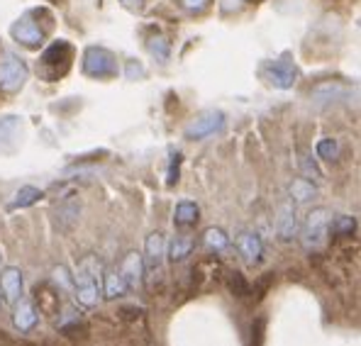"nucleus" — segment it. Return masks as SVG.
Listing matches in <instances>:
<instances>
[{
    "label": "nucleus",
    "mask_w": 361,
    "mask_h": 346,
    "mask_svg": "<svg viewBox=\"0 0 361 346\" xmlns=\"http://www.w3.org/2000/svg\"><path fill=\"white\" fill-rule=\"evenodd\" d=\"M71 61H73V47L66 39H59L42 54L37 68H39V76L44 81H59L63 73L68 71Z\"/></svg>",
    "instance_id": "f257e3e1"
},
{
    "label": "nucleus",
    "mask_w": 361,
    "mask_h": 346,
    "mask_svg": "<svg viewBox=\"0 0 361 346\" xmlns=\"http://www.w3.org/2000/svg\"><path fill=\"white\" fill-rule=\"evenodd\" d=\"M330 210L327 207H315V210L307 215L305 225H302L300 239H302V247L307 252H317V249L325 247L327 242V227H330Z\"/></svg>",
    "instance_id": "f03ea898"
},
{
    "label": "nucleus",
    "mask_w": 361,
    "mask_h": 346,
    "mask_svg": "<svg viewBox=\"0 0 361 346\" xmlns=\"http://www.w3.org/2000/svg\"><path fill=\"white\" fill-rule=\"evenodd\" d=\"M27 76L30 71L23 58L10 54V51L0 54V90H8V93L20 90L25 86V81H27Z\"/></svg>",
    "instance_id": "7ed1b4c3"
},
{
    "label": "nucleus",
    "mask_w": 361,
    "mask_h": 346,
    "mask_svg": "<svg viewBox=\"0 0 361 346\" xmlns=\"http://www.w3.org/2000/svg\"><path fill=\"white\" fill-rule=\"evenodd\" d=\"M164 257H166V239H164V234L161 232L149 234V237H147L145 257H142V264H145V278L149 280V285H154V280L161 276Z\"/></svg>",
    "instance_id": "20e7f679"
},
{
    "label": "nucleus",
    "mask_w": 361,
    "mask_h": 346,
    "mask_svg": "<svg viewBox=\"0 0 361 346\" xmlns=\"http://www.w3.org/2000/svg\"><path fill=\"white\" fill-rule=\"evenodd\" d=\"M83 71L93 78H113L118 73V61L103 47H88L83 54Z\"/></svg>",
    "instance_id": "39448f33"
},
{
    "label": "nucleus",
    "mask_w": 361,
    "mask_h": 346,
    "mask_svg": "<svg viewBox=\"0 0 361 346\" xmlns=\"http://www.w3.org/2000/svg\"><path fill=\"white\" fill-rule=\"evenodd\" d=\"M262 73L276 88H293V83L298 81V68H295V63L288 56H281L276 61L264 63Z\"/></svg>",
    "instance_id": "423d86ee"
},
{
    "label": "nucleus",
    "mask_w": 361,
    "mask_h": 346,
    "mask_svg": "<svg viewBox=\"0 0 361 346\" xmlns=\"http://www.w3.org/2000/svg\"><path fill=\"white\" fill-rule=\"evenodd\" d=\"M222 130H225V115L220 110H208L185 127V140H205V137H212Z\"/></svg>",
    "instance_id": "0eeeda50"
},
{
    "label": "nucleus",
    "mask_w": 361,
    "mask_h": 346,
    "mask_svg": "<svg viewBox=\"0 0 361 346\" xmlns=\"http://www.w3.org/2000/svg\"><path fill=\"white\" fill-rule=\"evenodd\" d=\"M10 35H13L15 42H20L27 49H37V47L44 42V30L35 23V13H25L18 23L10 27Z\"/></svg>",
    "instance_id": "6e6552de"
},
{
    "label": "nucleus",
    "mask_w": 361,
    "mask_h": 346,
    "mask_svg": "<svg viewBox=\"0 0 361 346\" xmlns=\"http://www.w3.org/2000/svg\"><path fill=\"white\" fill-rule=\"evenodd\" d=\"M73 288H76V300L86 307L98 305V283H95V276L86 268H78V273L73 276Z\"/></svg>",
    "instance_id": "1a4fd4ad"
},
{
    "label": "nucleus",
    "mask_w": 361,
    "mask_h": 346,
    "mask_svg": "<svg viewBox=\"0 0 361 346\" xmlns=\"http://www.w3.org/2000/svg\"><path fill=\"white\" fill-rule=\"evenodd\" d=\"M349 98H352V88L344 86V83H339V81H325L310 90V100L317 105L339 103V100H349Z\"/></svg>",
    "instance_id": "9d476101"
},
{
    "label": "nucleus",
    "mask_w": 361,
    "mask_h": 346,
    "mask_svg": "<svg viewBox=\"0 0 361 346\" xmlns=\"http://www.w3.org/2000/svg\"><path fill=\"white\" fill-rule=\"evenodd\" d=\"M78 217H81V202L76 198H66L54 207V225L59 232H71L76 227Z\"/></svg>",
    "instance_id": "9b49d317"
},
{
    "label": "nucleus",
    "mask_w": 361,
    "mask_h": 346,
    "mask_svg": "<svg viewBox=\"0 0 361 346\" xmlns=\"http://www.w3.org/2000/svg\"><path fill=\"white\" fill-rule=\"evenodd\" d=\"M118 271L122 273V278H125V283L130 290H135L137 285H142V280H145V264H142V257L137 252L125 254V259L120 261Z\"/></svg>",
    "instance_id": "f8f14e48"
},
{
    "label": "nucleus",
    "mask_w": 361,
    "mask_h": 346,
    "mask_svg": "<svg viewBox=\"0 0 361 346\" xmlns=\"http://www.w3.org/2000/svg\"><path fill=\"white\" fill-rule=\"evenodd\" d=\"M0 288L8 302H18L23 297V271L8 266V268L0 271Z\"/></svg>",
    "instance_id": "ddd939ff"
},
{
    "label": "nucleus",
    "mask_w": 361,
    "mask_h": 346,
    "mask_svg": "<svg viewBox=\"0 0 361 346\" xmlns=\"http://www.w3.org/2000/svg\"><path fill=\"white\" fill-rule=\"evenodd\" d=\"M276 232L283 242H290L298 232V217H295L293 202H283L279 207V217H276Z\"/></svg>",
    "instance_id": "4468645a"
},
{
    "label": "nucleus",
    "mask_w": 361,
    "mask_h": 346,
    "mask_svg": "<svg viewBox=\"0 0 361 346\" xmlns=\"http://www.w3.org/2000/svg\"><path fill=\"white\" fill-rule=\"evenodd\" d=\"M237 249H240L242 259L247 261V264H259L264 257V244H262V239H259V234H254V232H242L240 239H237Z\"/></svg>",
    "instance_id": "2eb2a0df"
},
{
    "label": "nucleus",
    "mask_w": 361,
    "mask_h": 346,
    "mask_svg": "<svg viewBox=\"0 0 361 346\" xmlns=\"http://www.w3.org/2000/svg\"><path fill=\"white\" fill-rule=\"evenodd\" d=\"M37 310L35 305H32L30 300H18V305H15V312H13V322L15 327L20 329V332H32V329L37 327Z\"/></svg>",
    "instance_id": "dca6fc26"
},
{
    "label": "nucleus",
    "mask_w": 361,
    "mask_h": 346,
    "mask_svg": "<svg viewBox=\"0 0 361 346\" xmlns=\"http://www.w3.org/2000/svg\"><path fill=\"white\" fill-rule=\"evenodd\" d=\"M127 283H125V278H122V273L118 268H108L105 271V276H103V292H105V297L108 300H118V297L122 295H127Z\"/></svg>",
    "instance_id": "f3484780"
},
{
    "label": "nucleus",
    "mask_w": 361,
    "mask_h": 346,
    "mask_svg": "<svg viewBox=\"0 0 361 346\" xmlns=\"http://www.w3.org/2000/svg\"><path fill=\"white\" fill-rule=\"evenodd\" d=\"M198 217H200L198 205L190 200H180L176 205V212H173V222H176V227H180V230L193 227L195 222H198Z\"/></svg>",
    "instance_id": "a211bd4d"
},
{
    "label": "nucleus",
    "mask_w": 361,
    "mask_h": 346,
    "mask_svg": "<svg viewBox=\"0 0 361 346\" xmlns=\"http://www.w3.org/2000/svg\"><path fill=\"white\" fill-rule=\"evenodd\" d=\"M288 195H290V202H307L317 195V188L312 185V180L295 178L293 183L288 185Z\"/></svg>",
    "instance_id": "6ab92c4d"
},
{
    "label": "nucleus",
    "mask_w": 361,
    "mask_h": 346,
    "mask_svg": "<svg viewBox=\"0 0 361 346\" xmlns=\"http://www.w3.org/2000/svg\"><path fill=\"white\" fill-rule=\"evenodd\" d=\"M193 247H195L193 237H188V234H178V237L171 239V247H169V257H171V261H183L185 257H190Z\"/></svg>",
    "instance_id": "aec40b11"
},
{
    "label": "nucleus",
    "mask_w": 361,
    "mask_h": 346,
    "mask_svg": "<svg viewBox=\"0 0 361 346\" xmlns=\"http://www.w3.org/2000/svg\"><path fill=\"white\" fill-rule=\"evenodd\" d=\"M35 297L39 302V310L49 312V315L59 310V290L49 288V285H42V288H37Z\"/></svg>",
    "instance_id": "412c9836"
},
{
    "label": "nucleus",
    "mask_w": 361,
    "mask_h": 346,
    "mask_svg": "<svg viewBox=\"0 0 361 346\" xmlns=\"http://www.w3.org/2000/svg\"><path fill=\"white\" fill-rule=\"evenodd\" d=\"M357 230V220L349 215H339L330 220V227L327 232H332V237H352V232Z\"/></svg>",
    "instance_id": "4be33fe9"
},
{
    "label": "nucleus",
    "mask_w": 361,
    "mask_h": 346,
    "mask_svg": "<svg viewBox=\"0 0 361 346\" xmlns=\"http://www.w3.org/2000/svg\"><path fill=\"white\" fill-rule=\"evenodd\" d=\"M42 198V190L39 188H32V185H25V188H20L18 190V195H15V200H13V210H18V207H30V205H35L37 200Z\"/></svg>",
    "instance_id": "5701e85b"
},
{
    "label": "nucleus",
    "mask_w": 361,
    "mask_h": 346,
    "mask_svg": "<svg viewBox=\"0 0 361 346\" xmlns=\"http://www.w3.org/2000/svg\"><path fill=\"white\" fill-rule=\"evenodd\" d=\"M203 242H205V247L212 249V252H222V249H227L230 239H227V234L222 232V230H217V227H210V230L203 234Z\"/></svg>",
    "instance_id": "b1692460"
},
{
    "label": "nucleus",
    "mask_w": 361,
    "mask_h": 346,
    "mask_svg": "<svg viewBox=\"0 0 361 346\" xmlns=\"http://www.w3.org/2000/svg\"><path fill=\"white\" fill-rule=\"evenodd\" d=\"M317 156L320 159H325V161H334V159L339 156V147H337V142L334 140H322V142H317Z\"/></svg>",
    "instance_id": "393cba45"
},
{
    "label": "nucleus",
    "mask_w": 361,
    "mask_h": 346,
    "mask_svg": "<svg viewBox=\"0 0 361 346\" xmlns=\"http://www.w3.org/2000/svg\"><path fill=\"white\" fill-rule=\"evenodd\" d=\"M149 51L159 58V61H166V58H169V42L164 39V37H152Z\"/></svg>",
    "instance_id": "a878e982"
},
{
    "label": "nucleus",
    "mask_w": 361,
    "mask_h": 346,
    "mask_svg": "<svg viewBox=\"0 0 361 346\" xmlns=\"http://www.w3.org/2000/svg\"><path fill=\"white\" fill-rule=\"evenodd\" d=\"M54 283L59 285L63 292H68V290L73 288V278L68 276L66 266H59V268H54Z\"/></svg>",
    "instance_id": "bb28decb"
},
{
    "label": "nucleus",
    "mask_w": 361,
    "mask_h": 346,
    "mask_svg": "<svg viewBox=\"0 0 361 346\" xmlns=\"http://www.w3.org/2000/svg\"><path fill=\"white\" fill-rule=\"evenodd\" d=\"M230 288H232V292H235L237 297H247L249 295V285H247V280H244L242 273H232Z\"/></svg>",
    "instance_id": "cd10ccee"
},
{
    "label": "nucleus",
    "mask_w": 361,
    "mask_h": 346,
    "mask_svg": "<svg viewBox=\"0 0 361 346\" xmlns=\"http://www.w3.org/2000/svg\"><path fill=\"white\" fill-rule=\"evenodd\" d=\"M264 329H267V319H257L252 327V346H262L264 344Z\"/></svg>",
    "instance_id": "c85d7f7f"
},
{
    "label": "nucleus",
    "mask_w": 361,
    "mask_h": 346,
    "mask_svg": "<svg viewBox=\"0 0 361 346\" xmlns=\"http://www.w3.org/2000/svg\"><path fill=\"white\" fill-rule=\"evenodd\" d=\"M180 5H183L188 13H203L210 5V0H180Z\"/></svg>",
    "instance_id": "c756f323"
},
{
    "label": "nucleus",
    "mask_w": 361,
    "mask_h": 346,
    "mask_svg": "<svg viewBox=\"0 0 361 346\" xmlns=\"http://www.w3.org/2000/svg\"><path fill=\"white\" fill-rule=\"evenodd\" d=\"M178 163H180V154H171V168H169V185H173L178 180Z\"/></svg>",
    "instance_id": "7c9ffc66"
},
{
    "label": "nucleus",
    "mask_w": 361,
    "mask_h": 346,
    "mask_svg": "<svg viewBox=\"0 0 361 346\" xmlns=\"http://www.w3.org/2000/svg\"><path fill=\"white\" fill-rule=\"evenodd\" d=\"M145 3H147V0H122V5H125V8H130V10H142V8H145Z\"/></svg>",
    "instance_id": "2f4dec72"
},
{
    "label": "nucleus",
    "mask_w": 361,
    "mask_h": 346,
    "mask_svg": "<svg viewBox=\"0 0 361 346\" xmlns=\"http://www.w3.org/2000/svg\"><path fill=\"white\" fill-rule=\"evenodd\" d=\"M142 73H145V71H142L140 66H135V63H130V68H127V76H130V78H135V76H142Z\"/></svg>",
    "instance_id": "473e14b6"
}]
</instances>
